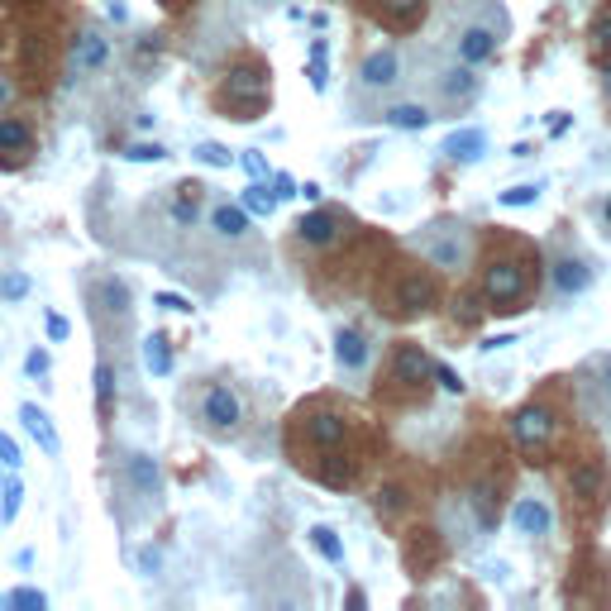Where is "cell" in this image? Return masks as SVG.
Wrapping results in <instances>:
<instances>
[{"label":"cell","mask_w":611,"mask_h":611,"mask_svg":"<svg viewBox=\"0 0 611 611\" xmlns=\"http://www.w3.org/2000/svg\"><path fill=\"white\" fill-rule=\"evenodd\" d=\"M72 10L58 0H25L0 15V77L19 96H48L72 62Z\"/></svg>","instance_id":"obj_1"},{"label":"cell","mask_w":611,"mask_h":611,"mask_svg":"<svg viewBox=\"0 0 611 611\" xmlns=\"http://www.w3.org/2000/svg\"><path fill=\"white\" fill-rule=\"evenodd\" d=\"M272 100V72L258 58H239L229 62L216 81V105L225 111V120H258Z\"/></svg>","instance_id":"obj_2"},{"label":"cell","mask_w":611,"mask_h":611,"mask_svg":"<svg viewBox=\"0 0 611 611\" xmlns=\"http://www.w3.org/2000/svg\"><path fill=\"white\" fill-rule=\"evenodd\" d=\"M478 291L488 301V311H516V301H525V291H531V268L516 254H492L482 263Z\"/></svg>","instance_id":"obj_3"},{"label":"cell","mask_w":611,"mask_h":611,"mask_svg":"<svg viewBox=\"0 0 611 611\" xmlns=\"http://www.w3.org/2000/svg\"><path fill=\"white\" fill-rule=\"evenodd\" d=\"M192 416H196V426L205 435H235L244 426V402H239V392L229 387V383H201L196 387V402H192Z\"/></svg>","instance_id":"obj_4"},{"label":"cell","mask_w":611,"mask_h":611,"mask_svg":"<svg viewBox=\"0 0 611 611\" xmlns=\"http://www.w3.org/2000/svg\"><path fill=\"white\" fill-rule=\"evenodd\" d=\"M377 301H383V311L392 315V321H411V315H426L439 301V287H435V278L426 268H402Z\"/></svg>","instance_id":"obj_5"},{"label":"cell","mask_w":611,"mask_h":611,"mask_svg":"<svg viewBox=\"0 0 611 611\" xmlns=\"http://www.w3.org/2000/svg\"><path fill=\"white\" fill-rule=\"evenodd\" d=\"M38 158V124L25 111H0V173H25Z\"/></svg>","instance_id":"obj_6"},{"label":"cell","mask_w":611,"mask_h":611,"mask_svg":"<svg viewBox=\"0 0 611 611\" xmlns=\"http://www.w3.org/2000/svg\"><path fill=\"white\" fill-rule=\"evenodd\" d=\"M349 416L344 411H334V406H311V411H297V435L311 445V454H321V449H340L344 439H349Z\"/></svg>","instance_id":"obj_7"},{"label":"cell","mask_w":611,"mask_h":611,"mask_svg":"<svg viewBox=\"0 0 611 611\" xmlns=\"http://www.w3.org/2000/svg\"><path fill=\"white\" fill-rule=\"evenodd\" d=\"M435 377V358L420 349V344H411V340H402L392 349V373H387V383L396 387V392H406V396H420L426 392V383Z\"/></svg>","instance_id":"obj_8"},{"label":"cell","mask_w":611,"mask_h":611,"mask_svg":"<svg viewBox=\"0 0 611 611\" xmlns=\"http://www.w3.org/2000/svg\"><path fill=\"white\" fill-rule=\"evenodd\" d=\"M511 435L525 454H544L550 439H554V411L550 406H521L511 416Z\"/></svg>","instance_id":"obj_9"},{"label":"cell","mask_w":611,"mask_h":611,"mask_svg":"<svg viewBox=\"0 0 611 611\" xmlns=\"http://www.w3.org/2000/svg\"><path fill=\"white\" fill-rule=\"evenodd\" d=\"M130 287H124L120 278H111V272H100V278L91 282V315H100V321H130Z\"/></svg>","instance_id":"obj_10"},{"label":"cell","mask_w":611,"mask_h":611,"mask_svg":"<svg viewBox=\"0 0 611 611\" xmlns=\"http://www.w3.org/2000/svg\"><path fill=\"white\" fill-rule=\"evenodd\" d=\"M301 469H306L315 482L334 488V492L353 488V458H349V454H340V449H321V454H311V463H301Z\"/></svg>","instance_id":"obj_11"},{"label":"cell","mask_w":611,"mask_h":611,"mask_svg":"<svg viewBox=\"0 0 611 611\" xmlns=\"http://www.w3.org/2000/svg\"><path fill=\"white\" fill-rule=\"evenodd\" d=\"M564 482H568V492H574L578 501H587V507H597V501L606 497V482H602V469L593 458H578V463H568V473H564Z\"/></svg>","instance_id":"obj_12"},{"label":"cell","mask_w":611,"mask_h":611,"mask_svg":"<svg viewBox=\"0 0 611 611\" xmlns=\"http://www.w3.org/2000/svg\"><path fill=\"white\" fill-rule=\"evenodd\" d=\"M340 216L334 210H311V216H301L297 220V239L306 244V248H330L334 239H340Z\"/></svg>","instance_id":"obj_13"},{"label":"cell","mask_w":611,"mask_h":611,"mask_svg":"<svg viewBox=\"0 0 611 611\" xmlns=\"http://www.w3.org/2000/svg\"><path fill=\"white\" fill-rule=\"evenodd\" d=\"M550 278H554V291H559V297H578V291L593 287V268H587L578 254H559L554 268H550Z\"/></svg>","instance_id":"obj_14"},{"label":"cell","mask_w":611,"mask_h":611,"mask_svg":"<svg viewBox=\"0 0 611 611\" xmlns=\"http://www.w3.org/2000/svg\"><path fill=\"white\" fill-rule=\"evenodd\" d=\"M105 58H111V44H105L100 29H81V34L72 38V68H77V72H100Z\"/></svg>","instance_id":"obj_15"},{"label":"cell","mask_w":611,"mask_h":611,"mask_svg":"<svg viewBox=\"0 0 611 611\" xmlns=\"http://www.w3.org/2000/svg\"><path fill=\"white\" fill-rule=\"evenodd\" d=\"M334 363H340L344 373H363L368 368V334L353 330V325L334 334Z\"/></svg>","instance_id":"obj_16"},{"label":"cell","mask_w":611,"mask_h":611,"mask_svg":"<svg viewBox=\"0 0 611 611\" xmlns=\"http://www.w3.org/2000/svg\"><path fill=\"white\" fill-rule=\"evenodd\" d=\"M511 521H516V531H521V535H531V540L550 535V525H554L550 507H544L540 497H521V501H516V511H511Z\"/></svg>","instance_id":"obj_17"},{"label":"cell","mask_w":611,"mask_h":611,"mask_svg":"<svg viewBox=\"0 0 611 611\" xmlns=\"http://www.w3.org/2000/svg\"><path fill=\"white\" fill-rule=\"evenodd\" d=\"M373 15L392 29H411L426 19V0H373Z\"/></svg>","instance_id":"obj_18"},{"label":"cell","mask_w":611,"mask_h":611,"mask_svg":"<svg viewBox=\"0 0 611 611\" xmlns=\"http://www.w3.org/2000/svg\"><path fill=\"white\" fill-rule=\"evenodd\" d=\"M402 77V58H396V48H377L363 58V87H392V81Z\"/></svg>","instance_id":"obj_19"},{"label":"cell","mask_w":611,"mask_h":611,"mask_svg":"<svg viewBox=\"0 0 611 611\" xmlns=\"http://www.w3.org/2000/svg\"><path fill=\"white\" fill-rule=\"evenodd\" d=\"M492 53H497V34H492V29L473 25V29H463V34H458V62L478 68V62H488Z\"/></svg>","instance_id":"obj_20"},{"label":"cell","mask_w":611,"mask_h":611,"mask_svg":"<svg viewBox=\"0 0 611 611\" xmlns=\"http://www.w3.org/2000/svg\"><path fill=\"white\" fill-rule=\"evenodd\" d=\"M19 420H25V430L38 439V449H44V454H58V449H62V445H58V430H53V420L44 416V406L25 402V406H19Z\"/></svg>","instance_id":"obj_21"},{"label":"cell","mask_w":611,"mask_h":611,"mask_svg":"<svg viewBox=\"0 0 611 611\" xmlns=\"http://www.w3.org/2000/svg\"><path fill=\"white\" fill-rule=\"evenodd\" d=\"M124 473H130L134 492H143V497H158L163 478H158V463H153L149 454H130V458H124Z\"/></svg>","instance_id":"obj_22"},{"label":"cell","mask_w":611,"mask_h":611,"mask_svg":"<svg viewBox=\"0 0 611 611\" xmlns=\"http://www.w3.org/2000/svg\"><path fill=\"white\" fill-rule=\"evenodd\" d=\"M445 153L454 163H478L482 153H488V134H482V130H458V134L445 139Z\"/></svg>","instance_id":"obj_23"},{"label":"cell","mask_w":611,"mask_h":611,"mask_svg":"<svg viewBox=\"0 0 611 611\" xmlns=\"http://www.w3.org/2000/svg\"><path fill=\"white\" fill-rule=\"evenodd\" d=\"M210 225H216V235H225V239H244L248 235V210L244 205H216L210 210Z\"/></svg>","instance_id":"obj_24"},{"label":"cell","mask_w":611,"mask_h":611,"mask_svg":"<svg viewBox=\"0 0 611 611\" xmlns=\"http://www.w3.org/2000/svg\"><path fill=\"white\" fill-rule=\"evenodd\" d=\"M306 535H311V550L321 554L325 564H344V540L334 535V525H311Z\"/></svg>","instance_id":"obj_25"},{"label":"cell","mask_w":611,"mask_h":611,"mask_svg":"<svg viewBox=\"0 0 611 611\" xmlns=\"http://www.w3.org/2000/svg\"><path fill=\"white\" fill-rule=\"evenodd\" d=\"M143 363H149L153 377L173 373V344H167V334H149V340H143Z\"/></svg>","instance_id":"obj_26"},{"label":"cell","mask_w":611,"mask_h":611,"mask_svg":"<svg viewBox=\"0 0 611 611\" xmlns=\"http://www.w3.org/2000/svg\"><path fill=\"white\" fill-rule=\"evenodd\" d=\"M383 120L392 124V130H426V124H430V111H426V105H416V100H406V105H392Z\"/></svg>","instance_id":"obj_27"},{"label":"cell","mask_w":611,"mask_h":611,"mask_svg":"<svg viewBox=\"0 0 611 611\" xmlns=\"http://www.w3.org/2000/svg\"><path fill=\"white\" fill-rule=\"evenodd\" d=\"M373 507H377V516H383V521H396V516L406 511V488H402V482H387V488H377Z\"/></svg>","instance_id":"obj_28"},{"label":"cell","mask_w":611,"mask_h":611,"mask_svg":"<svg viewBox=\"0 0 611 611\" xmlns=\"http://www.w3.org/2000/svg\"><path fill=\"white\" fill-rule=\"evenodd\" d=\"M96 406H100V420H111V411H115V373H111V363H96Z\"/></svg>","instance_id":"obj_29"},{"label":"cell","mask_w":611,"mask_h":611,"mask_svg":"<svg viewBox=\"0 0 611 611\" xmlns=\"http://www.w3.org/2000/svg\"><path fill=\"white\" fill-rule=\"evenodd\" d=\"M239 205L248 210V216H272L278 210V192H268V186H244V196H239Z\"/></svg>","instance_id":"obj_30"},{"label":"cell","mask_w":611,"mask_h":611,"mask_svg":"<svg viewBox=\"0 0 611 611\" xmlns=\"http://www.w3.org/2000/svg\"><path fill=\"white\" fill-rule=\"evenodd\" d=\"M497 201L501 205H535L540 201V182H521V186H511V192H501Z\"/></svg>","instance_id":"obj_31"},{"label":"cell","mask_w":611,"mask_h":611,"mask_svg":"<svg viewBox=\"0 0 611 611\" xmlns=\"http://www.w3.org/2000/svg\"><path fill=\"white\" fill-rule=\"evenodd\" d=\"M593 48L597 53H611V10H597V19H593Z\"/></svg>","instance_id":"obj_32"},{"label":"cell","mask_w":611,"mask_h":611,"mask_svg":"<svg viewBox=\"0 0 611 611\" xmlns=\"http://www.w3.org/2000/svg\"><path fill=\"white\" fill-rule=\"evenodd\" d=\"M196 192H201V186L196 182H186L182 186V196H177V205H173V216L186 225V220H196Z\"/></svg>","instance_id":"obj_33"},{"label":"cell","mask_w":611,"mask_h":611,"mask_svg":"<svg viewBox=\"0 0 611 611\" xmlns=\"http://www.w3.org/2000/svg\"><path fill=\"white\" fill-rule=\"evenodd\" d=\"M473 91V72L463 62V72H445V96H469Z\"/></svg>","instance_id":"obj_34"},{"label":"cell","mask_w":611,"mask_h":611,"mask_svg":"<svg viewBox=\"0 0 611 611\" xmlns=\"http://www.w3.org/2000/svg\"><path fill=\"white\" fill-rule=\"evenodd\" d=\"M10 606H25V611H44V606H48V597H44V593H29V587H15V593H10Z\"/></svg>","instance_id":"obj_35"},{"label":"cell","mask_w":611,"mask_h":611,"mask_svg":"<svg viewBox=\"0 0 611 611\" xmlns=\"http://www.w3.org/2000/svg\"><path fill=\"white\" fill-rule=\"evenodd\" d=\"M435 383L445 387V392H454V396H463V377H458L449 363H435Z\"/></svg>","instance_id":"obj_36"},{"label":"cell","mask_w":611,"mask_h":611,"mask_svg":"<svg viewBox=\"0 0 611 611\" xmlns=\"http://www.w3.org/2000/svg\"><path fill=\"white\" fill-rule=\"evenodd\" d=\"M196 158H201L205 167H229V149H220V143H201Z\"/></svg>","instance_id":"obj_37"},{"label":"cell","mask_w":611,"mask_h":611,"mask_svg":"<svg viewBox=\"0 0 611 611\" xmlns=\"http://www.w3.org/2000/svg\"><path fill=\"white\" fill-rule=\"evenodd\" d=\"M124 158H130V163H158V158H167V149H158V143H134Z\"/></svg>","instance_id":"obj_38"},{"label":"cell","mask_w":611,"mask_h":611,"mask_svg":"<svg viewBox=\"0 0 611 611\" xmlns=\"http://www.w3.org/2000/svg\"><path fill=\"white\" fill-rule=\"evenodd\" d=\"M0 463H5V469H19V463H25V454H19V445L10 435H0Z\"/></svg>","instance_id":"obj_39"},{"label":"cell","mask_w":611,"mask_h":611,"mask_svg":"<svg viewBox=\"0 0 611 611\" xmlns=\"http://www.w3.org/2000/svg\"><path fill=\"white\" fill-rule=\"evenodd\" d=\"M0 291H5L10 301H19V297L29 291V278H25V272H15V278H5V282H0Z\"/></svg>","instance_id":"obj_40"},{"label":"cell","mask_w":611,"mask_h":611,"mask_svg":"<svg viewBox=\"0 0 611 611\" xmlns=\"http://www.w3.org/2000/svg\"><path fill=\"white\" fill-rule=\"evenodd\" d=\"M44 330H48V340H68V330H72V325L62 321L58 311H48V315H44Z\"/></svg>","instance_id":"obj_41"},{"label":"cell","mask_w":611,"mask_h":611,"mask_svg":"<svg viewBox=\"0 0 611 611\" xmlns=\"http://www.w3.org/2000/svg\"><path fill=\"white\" fill-rule=\"evenodd\" d=\"M153 301H158L163 311H182V315H186V311H192V301H186V297H177V291H158V297H153Z\"/></svg>","instance_id":"obj_42"},{"label":"cell","mask_w":611,"mask_h":611,"mask_svg":"<svg viewBox=\"0 0 611 611\" xmlns=\"http://www.w3.org/2000/svg\"><path fill=\"white\" fill-rule=\"evenodd\" d=\"M19 501H25V488H19V482H10V488H5V511H0V516H5V521H15Z\"/></svg>","instance_id":"obj_43"},{"label":"cell","mask_w":611,"mask_h":611,"mask_svg":"<svg viewBox=\"0 0 611 611\" xmlns=\"http://www.w3.org/2000/svg\"><path fill=\"white\" fill-rule=\"evenodd\" d=\"M507 344H516V334H497V340H482L478 349H482V353H492V349H507Z\"/></svg>","instance_id":"obj_44"},{"label":"cell","mask_w":611,"mask_h":611,"mask_svg":"<svg viewBox=\"0 0 611 611\" xmlns=\"http://www.w3.org/2000/svg\"><path fill=\"white\" fill-rule=\"evenodd\" d=\"M244 167H248V173H254V177H263V173H268V163H263L258 153H244Z\"/></svg>","instance_id":"obj_45"},{"label":"cell","mask_w":611,"mask_h":611,"mask_svg":"<svg viewBox=\"0 0 611 611\" xmlns=\"http://www.w3.org/2000/svg\"><path fill=\"white\" fill-rule=\"evenodd\" d=\"M272 186H278V201H282V196H297V186H291V177H272Z\"/></svg>","instance_id":"obj_46"},{"label":"cell","mask_w":611,"mask_h":611,"mask_svg":"<svg viewBox=\"0 0 611 611\" xmlns=\"http://www.w3.org/2000/svg\"><path fill=\"white\" fill-rule=\"evenodd\" d=\"M568 130V115L564 111H554V120H550V134H564Z\"/></svg>","instance_id":"obj_47"},{"label":"cell","mask_w":611,"mask_h":611,"mask_svg":"<svg viewBox=\"0 0 611 611\" xmlns=\"http://www.w3.org/2000/svg\"><path fill=\"white\" fill-rule=\"evenodd\" d=\"M48 368V353H29V373H44Z\"/></svg>","instance_id":"obj_48"},{"label":"cell","mask_w":611,"mask_h":611,"mask_svg":"<svg viewBox=\"0 0 611 611\" xmlns=\"http://www.w3.org/2000/svg\"><path fill=\"white\" fill-rule=\"evenodd\" d=\"M10 91H15V87H10L5 77H0V111H5V105H10Z\"/></svg>","instance_id":"obj_49"},{"label":"cell","mask_w":611,"mask_h":611,"mask_svg":"<svg viewBox=\"0 0 611 611\" xmlns=\"http://www.w3.org/2000/svg\"><path fill=\"white\" fill-rule=\"evenodd\" d=\"M158 5H163V10H186L192 0H158Z\"/></svg>","instance_id":"obj_50"},{"label":"cell","mask_w":611,"mask_h":611,"mask_svg":"<svg viewBox=\"0 0 611 611\" xmlns=\"http://www.w3.org/2000/svg\"><path fill=\"white\" fill-rule=\"evenodd\" d=\"M602 373H606V387H611V353L602 358Z\"/></svg>","instance_id":"obj_51"},{"label":"cell","mask_w":611,"mask_h":611,"mask_svg":"<svg viewBox=\"0 0 611 611\" xmlns=\"http://www.w3.org/2000/svg\"><path fill=\"white\" fill-rule=\"evenodd\" d=\"M602 87H606V100H611V68H606V81H602Z\"/></svg>","instance_id":"obj_52"},{"label":"cell","mask_w":611,"mask_h":611,"mask_svg":"<svg viewBox=\"0 0 611 611\" xmlns=\"http://www.w3.org/2000/svg\"><path fill=\"white\" fill-rule=\"evenodd\" d=\"M0 5H5V10H10V5H25V0H0Z\"/></svg>","instance_id":"obj_53"},{"label":"cell","mask_w":611,"mask_h":611,"mask_svg":"<svg viewBox=\"0 0 611 611\" xmlns=\"http://www.w3.org/2000/svg\"><path fill=\"white\" fill-rule=\"evenodd\" d=\"M606 220H611V201H606Z\"/></svg>","instance_id":"obj_54"}]
</instances>
